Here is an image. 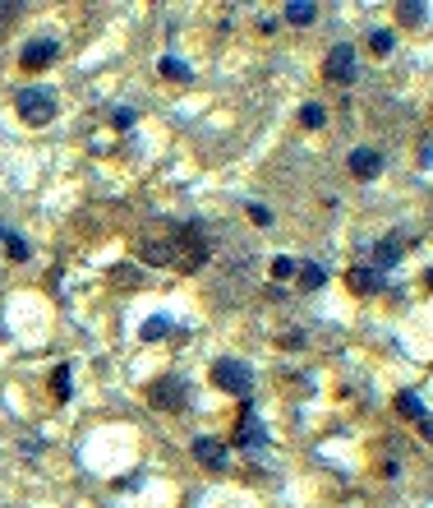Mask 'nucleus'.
I'll return each instance as SVG.
<instances>
[{
  "instance_id": "obj_6",
  "label": "nucleus",
  "mask_w": 433,
  "mask_h": 508,
  "mask_svg": "<svg viewBox=\"0 0 433 508\" xmlns=\"http://www.w3.org/2000/svg\"><path fill=\"white\" fill-rule=\"evenodd\" d=\"M401 254H406V231H392V236H382V240H378V250H373V273L397 268Z\"/></svg>"
},
{
  "instance_id": "obj_11",
  "label": "nucleus",
  "mask_w": 433,
  "mask_h": 508,
  "mask_svg": "<svg viewBox=\"0 0 433 508\" xmlns=\"http://www.w3.org/2000/svg\"><path fill=\"white\" fill-rule=\"evenodd\" d=\"M281 19L295 24V28H309L313 19H318V5H313V0H291V5L281 9Z\"/></svg>"
},
{
  "instance_id": "obj_9",
  "label": "nucleus",
  "mask_w": 433,
  "mask_h": 508,
  "mask_svg": "<svg viewBox=\"0 0 433 508\" xmlns=\"http://www.w3.org/2000/svg\"><path fill=\"white\" fill-rule=\"evenodd\" d=\"M346 167H350V176H355V181H373V176L382 171V153H378V148H355Z\"/></svg>"
},
{
  "instance_id": "obj_16",
  "label": "nucleus",
  "mask_w": 433,
  "mask_h": 508,
  "mask_svg": "<svg viewBox=\"0 0 433 508\" xmlns=\"http://www.w3.org/2000/svg\"><path fill=\"white\" fill-rule=\"evenodd\" d=\"M5 250H9V259H14V263H28V259H33V245H28L24 236H9V231H5Z\"/></svg>"
},
{
  "instance_id": "obj_2",
  "label": "nucleus",
  "mask_w": 433,
  "mask_h": 508,
  "mask_svg": "<svg viewBox=\"0 0 433 508\" xmlns=\"http://www.w3.org/2000/svg\"><path fill=\"white\" fill-rule=\"evenodd\" d=\"M212 384L226 388V393H235L244 402V397H254V370L244 365V360L226 356V360H216V365H212Z\"/></svg>"
},
{
  "instance_id": "obj_15",
  "label": "nucleus",
  "mask_w": 433,
  "mask_h": 508,
  "mask_svg": "<svg viewBox=\"0 0 433 508\" xmlns=\"http://www.w3.org/2000/svg\"><path fill=\"white\" fill-rule=\"evenodd\" d=\"M166 333H171V319H166V315L143 319V328H139V337H143V342H162Z\"/></svg>"
},
{
  "instance_id": "obj_8",
  "label": "nucleus",
  "mask_w": 433,
  "mask_h": 508,
  "mask_svg": "<svg viewBox=\"0 0 433 508\" xmlns=\"http://www.w3.org/2000/svg\"><path fill=\"white\" fill-rule=\"evenodd\" d=\"M235 444H240V448H249V453H259V444H263V421H259V412H254V397H244V412H240V435H235Z\"/></svg>"
},
{
  "instance_id": "obj_3",
  "label": "nucleus",
  "mask_w": 433,
  "mask_h": 508,
  "mask_svg": "<svg viewBox=\"0 0 433 508\" xmlns=\"http://www.w3.org/2000/svg\"><path fill=\"white\" fill-rule=\"evenodd\" d=\"M19 116H24V125H51L56 121V88H24L19 93Z\"/></svg>"
},
{
  "instance_id": "obj_17",
  "label": "nucleus",
  "mask_w": 433,
  "mask_h": 508,
  "mask_svg": "<svg viewBox=\"0 0 433 508\" xmlns=\"http://www.w3.org/2000/svg\"><path fill=\"white\" fill-rule=\"evenodd\" d=\"M300 125H309V130H323V125H328V111H323L318 102L300 106Z\"/></svg>"
},
{
  "instance_id": "obj_4",
  "label": "nucleus",
  "mask_w": 433,
  "mask_h": 508,
  "mask_svg": "<svg viewBox=\"0 0 433 508\" xmlns=\"http://www.w3.org/2000/svg\"><path fill=\"white\" fill-rule=\"evenodd\" d=\"M323 74H328L332 83H355V74H360L355 46H350V42H337V46L328 51V61H323Z\"/></svg>"
},
{
  "instance_id": "obj_23",
  "label": "nucleus",
  "mask_w": 433,
  "mask_h": 508,
  "mask_svg": "<svg viewBox=\"0 0 433 508\" xmlns=\"http://www.w3.org/2000/svg\"><path fill=\"white\" fill-rule=\"evenodd\" d=\"M401 19H415V24H424V19H429V5H424V0H415V5H401Z\"/></svg>"
},
{
  "instance_id": "obj_1",
  "label": "nucleus",
  "mask_w": 433,
  "mask_h": 508,
  "mask_svg": "<svg viewBox=\"0 0 433 508\" xmlns=\"http://www.w3.org/2000/svg\"><path fill=\"white\" fill-rule=\"evenodd\" d=\"M147 407H157V412H184L189 407V384H184L180 375H162L147 384Z\"/></svg>"
},
{
  "instance_id": "obj_20",
  "label": "nucleus",
  "mask_w": 433,
  "mask_h": 508,
  "mask_svg": "<svg viewBox=\"0 0 433 508\" xmlns=\"http://www.w3.org/2000/svg\"><path fill=\"white\" fill-rule=\"evenodd\" d=\"M272 278H277V282L295 278V259H291V254H277V259H272Z\"/></svg>"
},
{
  "instance_id": "obj_19",
  "label": "nucleus",
  "mask_w": 433,
  "mask_h": 508,
  "mask_svg": "<svg viewBox=\"0 0 433 508\" xmlns=\"http://www.w3.org/2000/svg\"><path fill=\"white\" fill-rule=\"evenodd\" d=\"M392 46H397V37L387 33V28H378V33H369V51H378V56H387Z\"/></svg>"
},
{
  "instance_id": "obj_18",
  "label": "nucleus",
  "mask_w": 433,
  "mask_h": 508,
  "mask_svg": "<svg viewBox=\"0 0 433 508\" xmlns=\"http://www.w3.org/2000/svg\"><path fill=\"white\" fill-rule=\"evenodd\" d=\"M70 388H74V384H70V365H56V370H51V393L65 402V397H70Z\"/></svg>"
},
{
  "instance_id": "obj_14",
  "label": "nucleus",
  "mask_w": 433,
  "mask_h": 508,
  "mask_svg": "<svg viewBox=\"0 0 433 508\" xmlns=\"http://www.w3.org/2000/svg\"><path fill=\"white\" fill-rule=\"evenodd\" d=\"M157 70H162L166 79H175V83H189V79H194V70L180 61V56H162V65H157Z\"/></svg>"
},
{
  "instance_id": "obj_21",
  "label": "nucleus",
  "mask_w": 433,
  "mask_h": 508,
  "mask_svg": "<svg viewBox=\"0 0 433 508\" xmlns=\"http://www.w3.org/2000/svg\"><path fill=\"white\" fill-rule=\"evenodd\" d=\"M244 208H249V222H259V227H272V208H268V203L254 199V203H244Z\"/></svg>"
},
{
  "instance_id": "obj_22",
  "label": "nucleus",
  "mask_w": 433,
  "mask_h": 508,
  "mask_svg": "<svg viewBox=\"0 0 433 508\" xmlns=\"http://www.w3.org/2000/svg\"><path fill=\"white\" fill-rule=\"evenodd\" d=\"M111 125H115V130H130V125H134V106H115V111H111Z\"/></svg>"
},
{
  "instance_id": "obj_25",
  "label": "nucleus",
  "mask_w": 433,
  "mask_h": 508,
  "mask_svg": "<svg viewBox=\"0 0 433 508\" xmlns=\"http://www.w3.org/2000/svg\"><path fill=\"white\" fill-rule=\"evenodd\" d=\"M19 14V5H0V19H14Z\"/></svg>"
},
{
  "instance_id": "obj_12",
  "label": "nucleus",
  "mask_w": 433,
  "mask_h": 508,
  "mask_svg": "<svg viewBox=\"0 0 433 508\" xmlns=\"http://www.w3.org/2000/svg\"><path fill=\"white\" fill-rule=\"evenodd\" d=\"M346 282H350V291H355V296H369V291L382 287V273H373V268H350Z\"/></svg>"
},
{
  "instance_id": "obj_13",
  "label": "nucleus",
  "mask_w": 433,
  "mask_h": 508,
  "mask_svg": "<svg viewBox=\"0 0 433 508\" xmlns=\"http://www.w3.org/2000/svg\"><path fill=\"white\" fill-rule=\"evenodd\" d=\"M397 412L401 416H415L419 430H429V407H424V397H419V393H401L397 397Z\"/></svg>"
},
{
  "instance_id": "obj_7",
  "label": "nucleus",
  "mask_w": 433,
  "mask_h": 508,
  "mask_svg": "<svg viewBox=\"0 0 433 508\" xmlns=\"http://www.w3.org/2000/svg\"><path fill=\"white\" fill-rule=\"evenodd\" d=\"M194 457H199L208 472H221V467L231 462V448H226L221 439H212V435H199L194 439Z\"/></svg>"
},
{
  "instance_id": "obj_5",
  "label": "nucleus",
  "mask_w": 433,
  "mask_h": 508,
  "mask_svg": "<svg viewBox=\"0 0 433 508\" xmlns=\"http://www.w3.org/2000/svg\"><path fill=\"white\" fill-rule=\"evenodd\" d=\"M56 37H33V42H24V51H19V65L24 70H46V65H56Z\"/></svg>"
},
{
  "instance_id": "obj_24",
  "label": "nucleus",
  "mask_w": 433,
  "mask_h": 508,
  "mask_svg": "<svg viewBox=\"0 0 433 508\" xmlns=\"http://www.w3.org/2000/svg\"><path fill=\"white\" fill-rule=\"evenodd\" d=\"M429 167H433V143L424 139L419 143V176H429Z\"/></svg>"
},
{
  "instance_id": "obj_10",
  "label": "nucleus",
  "mask_w": 433,
  "mask_h": 508,
  "mask_svg": "<svg viewBox=\"0 0 433 508\" xmlns=\"http://www.w3.org/2000/svg\"><path fill=\"white\" fill-rule=\"evenodd\" d=\"M295 278H300V287H304V291L328 287V268H323V263H313V259H300V263H295Z\"/></svg>"
},
{
  "instance_id": "obj_26",
  "label": "nucleus",
  "mask_w": 433,
  "mask_h": 508,
  "mask_svg": "<svg viewBox=\"0 0 433 508\" xmlns=\"http://www.w3.org/2000/svg\"><path fill=\"white\" fill-rule=\"evenodd\" d=\"M0 240H5V227H0Z\"/></svg>"
}]
</instances>
